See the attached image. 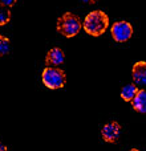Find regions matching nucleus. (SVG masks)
<instances>
[{
  "label": "nucleus",
  "instance_id": "obj_1",
  "mask_svg": "<svg viewBox=\"0 0 146 151\" xmlns=\"http://www.w3.org/2000/svg\"><path fill=\"white\" fill-rule=\"evenodd\" d=\"M109 27V17L104 11H92L82 21V28L88 35L98 37L105 33Z\"/></svg>",
  "mask_w": 146,
  "mask_h": 151
},
{
  "label": "nucleus",
  "instance_id": "obj_2",
  "mask_svg": "<svg viewBox=\"0 0 146 151\" xmlns=\"http://www.w3.org/2000/svg\"><path fill=\"white\" fill-rule=\"evenodd\" d=\"M81 20L77 15L72 12H65L61 17L57 19V32L64 37H74L81 31Z\"/></svg>",
  "mask_w": 146,
  "mask_h": 151
},
{
  "label": "nucleus",
  "instance_id": "obj_4",
  "mask_svg": "<svg viewBox=\"0 0 146 151\" xmlns=\"http://www.w3.org/2000/svg\"><path fill=\"white\" fill-rule=\"evenodd\" d=\"M110 32H112V37L114 41L126 42L132 39L134 29H133V25L129 21L121 20V21H116L113 24L112 28H110Z\"/></svg>",
  "mask_w": 146,
  "mask_h": 151
},
{
  "label": "nucleus",
  "instance_id": "obj_14",
  "mask_svg": "<svg viewBox=\"0 0 146 151\" xmlns=\"http://www.w3.org/2000/svg\"><path fill=\"white\" fill-rule=\"evenodd\" d=\"M0 151H8V149H7V146H5L3 142H0Z\"/></svg>",
  "mask_w": 146,
  "mask_h": 151
},
{
  "label": "nucleus",
  "instance_id": "obj_15",
  "mask_svg": "<svg viewBox=\"0 0 146 151\" xmlns=\"http://www.w3.org/2000/svg\"><path fill=\"white\" fill-rule=\"evenodd\" d=\"M129 151H139V150H137V149H132V150H129Z\"/></svg>",
  "mask_w": 146,
  "mask_h": 151
},
{
  "label": "nucleus",
  "instance_id": "obj_9",
  "mask_svg": "<svg viewBox=\"0 0 146 151\" xmlns=\"http://www.w3.org/2000/svg\"><path fill=\"white\" fill-rule=\"evenodd\" d=\"M139 89L137 88L136 83H128L121 89V98L126 102H132L134 99V97L137 96Z\"/></svg>",
  "mask_w": 146,
  "mask_h": 151
},
{
  "label": "nucleus",
  "instance_id": "obj_10",
  "mask_svg": "<svg viewBox=\"0 0 146 151\" xmlns=\"http://www.w3.org/2000/svg\"><path fill=\"white\" fill-rule=\"evenodd\" d=\"M11 50V42H9V39L3 35H0V57L3 56H7Z\"/></svg>",
  "mask_w": 146,
  "mask_h": 151
},
{
  "label": "nucleus",
  "instance_id": "obj_5",
  "mask_svg": "<svg viewBox=\"0 0 146 151\" xmlns=\"http://www.w3.org/2000/svg\"><path fill=\"white\" fill-rule=\"evenodd\" d=\"M121 125L117 122V121H110V122L105 123L101 129V137L105 142L108 143H114L120 139L121 135Z\"/></svg>",
  "mask_w": 146,
  "mask_h": 151
},
{
  "label": "nucleus",
  "instance_id": "obj_6",
  "mask_svg": "<svg viewBox=\"0 0 146 151\" xmlns=\"http://www.w3.org/2000/svg\"><path fill=\"white\" fill-rule=\"evenodd\" d=\"M65 61V53L61 48L55 47L49 49V52L45 56V64L47 66H60Z\"/></svg>",
  "mask_w": 146,
  "mask_h": 151
},
{
  "label": "nucleus",
  "instance_id": "obj_13",
  "mask_svg": "<svg viewBox=\"0 0 146 151\" xmlns=\"http://www.w3.org/2000/svg\"><path fill=\"white\" fill-rule=\"evenodd\" d=\"M81 3H84V4H96L98 0H80Z\"/></svg>",
  "mask_w": 146,
  "mask_h": 151
},
{
  "label": "nucleus",
  "instance_id": "obj_8",
  "mask_svg": "<svg viewBox=\"0 0 146 151\" xmlns=\"http://www.w3.org/2000/svg\"><path fill=\"white\" fill-rule=\"evenodd\" d=\"M132 106L138 113L145 114L146 113V91L145 90H138L137 96L134 97V99L132 101Z\"/></svg>",
  "mask_w": 146,
  "mask_h": 151
},
{
  "label": "nucleus",
  "instance_id": "obj_3",
  "mask_svg": "<svg viewBox=\"0 0 146 151\" xmlns=\"http://www.w3.org/2000/svg\"><path fill=\"white\" fill-rule=\"evenodd\" d=\"M41 81L48 89H61L65 86L66 76L63 69L57 66H47L41 73Z\"/></svg>",
  "mask_w": 146,
  "mask_h": 151
},
{
  "label": "nucleus",
  "instance_id": "obj_12",
  "mask_svg": "<svg viewBox=\"0 0 146 151\" xmlns=\"http://www.w3.org/2000/svg\"><path fill=\"white\" fill-rule=\"evenodd\" d=\"M17 3V0H0V5H3V7H13V5Z\"/></svg>",
  "mask_w": 146,
  "mask_h": 151
},
{
  "label": "nucleus",
  "instance_id": "obj_11",
  "mask_svg": "<svg viewBox=\"0 0 146 151\" xmlns=\"http://www.w3.org/2000/svg\"><path fill=\"white\" fill-rule=\"evenodd\" d=\"M11 9L8 7L0 5V25H7L11 21Z\"/></svg>",
  "mask_w": 146,
  "mask_h": 151
},
{
  "label": "nucleus",
  "instance_id": "obj_7",
  "mask_svg": "<svg viewBox=\"0 0 146 151\" xmlns=\"http://www.w3.org/2000/svg\"><path fill=\"white\" fill-rule=\"evenodd\" d=\"M132 77L136 85H146V61H138L132 68Z\"/></svg>",
  "mask_w": 146,
  "mask_h": 151
}]
</instances>
